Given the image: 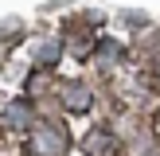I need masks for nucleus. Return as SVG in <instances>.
I'll return each mask as SVG.
<instances>
[{
    "mask_svg": "<svg viewBox=\"0 0 160 156\" xmlns=\"http://www.w3.org/2000/svg\"><path fill=\"white\" fill-rule=\"evenodd\" d=\"M31 156H62L67 152V133L55 129L51 121H39L35 129H31Z\"/></svg>",
    "mask_w": 160,
    "mask_h": 156,
    "instance_id": "f257e3e1",
    "label": "nucleus"
},
{
    "mask_svg": "<svg viewBox=\"0 0 160 156\" xmlns=\"http://www.w3.org/2000/svg\"><path fill=\"white\" fill-rule=\"evenodd\" d=\"M62 101H67V109H74V113H82V109L90 105V90H86L82 82H70L67 90H62Z\"/></svg>",
    "mask_w": 160,
    "mask_h": 156,
    "instance_id": "f03ea898",
    "label": "nucleus"
},
{
    "mask_svg": "<svg viewBox=\"0 0 160 156\" xmlns=\"http://www.w3.org/2000/svg\"><path fill=\"white\" fill-rule=\"evenodd\" d=\"M86 156H109V148H113V137H109L106 129H94L90 137H86Z\"/></svg>",
    "mask_w": 160,
    "mask_h": 156,
    "instance_id": "7ed1b4c3",
    "label": "nucleus"
},
{
    "mask_svg": "<svg viewBox=\"0 0 160 156\" xmlns=\"http://www.w3.org/2000/svg\"><path fill=\"white\" fill-rule=\"evenodd\" d=\"M28 121H31V105H28V101H12L8 113H4V125L20 129V125H28Z\"/></svg>",
    "mask_w": 160,
    "mask_h": 156,
    "instance_id": "20e7f679",
    "label": "nucleus"
},
{
    "mask_svg": "<svg viewBox=\"0 0 160 156\" xmlns=\"http://www.w3.org/2000/svg\"><path fill=\"white\" fill-rule=\"evenodd\" d=\"M59 59V43H43V55H39V62H51Z\"/></svg>",
    "mask_w": 160,
    "mask_h": 156,
    "instance_id": "39448f33",
    "label": "nucleus"
}]
</instances>
